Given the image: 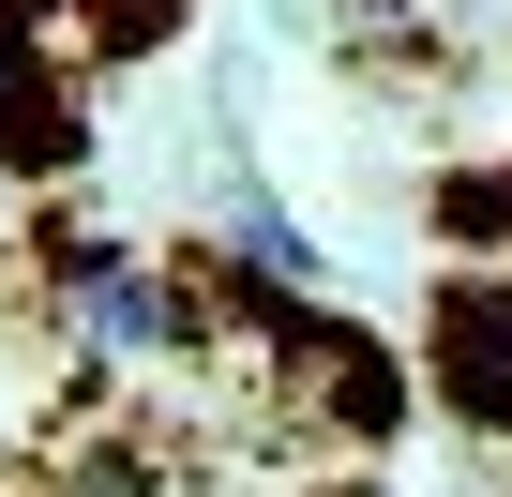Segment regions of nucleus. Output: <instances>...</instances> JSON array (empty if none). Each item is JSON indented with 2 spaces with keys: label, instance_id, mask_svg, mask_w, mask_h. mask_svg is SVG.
<instances>
[{
  "label": "nucleus",
  "instance_id": "f257e3e1",
  "mask_svg": "<svg viewBox=\"0 0 512 497\" xmlns=\"http://www.w3.org/2000/svg\"><path fill=\"white\" fill-rule=\"evenodd\" d=\"M61 347L76 362H181V347H211V287H166L151 257L61 226Z\"/></svg>",
  "mask_w": 512,
  "mask_h": 497
},
{
  "label": "nucleus",
  "instance_id": "7ed1b4c3",
  "mask_svg": "<svg viewBox=\"0 0 512 497\" xmlns=\"http://www.w3.org/2000/svg\"><path fill=\"white\" fill-rule=\"evenodd\" d=\"M0 151H16V166H76V121H61V76L31 61V0H0Z\"/></svg>",
  "mask_w": 512,
  "mask_h": 497
},
{
  "label": "nucleus",
  "instance_id": "f03ea898",
  "mask_svg": "<svg viewBox=\"0 0 512 497\" xmlns=\"http://www.w3.org/2000/svg\"><path fill=\"white\" fill-rule=\"evenodd\" d=\"M437 407L452 422H482V437H512V272H452L437 287Z\"/></svg>",
  "mask_w": 512,
  "mask_h": 497
},
{
  "label": "nucleus",
  "instance_id": "20e7f679",
  "mask_svg": "<svg viewBox=\"0 0 512 497\" xmlns=\"http://www.w3.org/2000/svg\"><path fill=\"white\" fill-rule=\"evenodd\" d=\"M437 211H452V241H512V166H482V181H452Z\"/></svg>",
  "mask_w": 512,
  "mask_h": 497
},
{
  "label": "nucleus",
  "instance_id": "423d86ee",
  "mask_svg": "<svg viewBox=\"0 0 512 497\" xmlns=\"http://www.w3.org/2000/svg\"><path fill=\"white\" fill-rule=\"evenodd\" d=\"M0 226H16V181H0Z\"/></svg>",
  "mask_w": 512,
  "mask_h": 497
},
{
  "label": "nucleus",
  "instance_id": "39448f33",
  "mask_svg": "<svg viewBox=\"0 0 512 497\" xmlns=\"http://www.w3.org/2000/svg\"><path fill=\"white\" fill-rule=\"evenodd\" d=\"M166 16H181V0H91V46H151Z\"/></svg>",
  "mask_w": 512,
  "mask_h": 497
}]
</instances>
